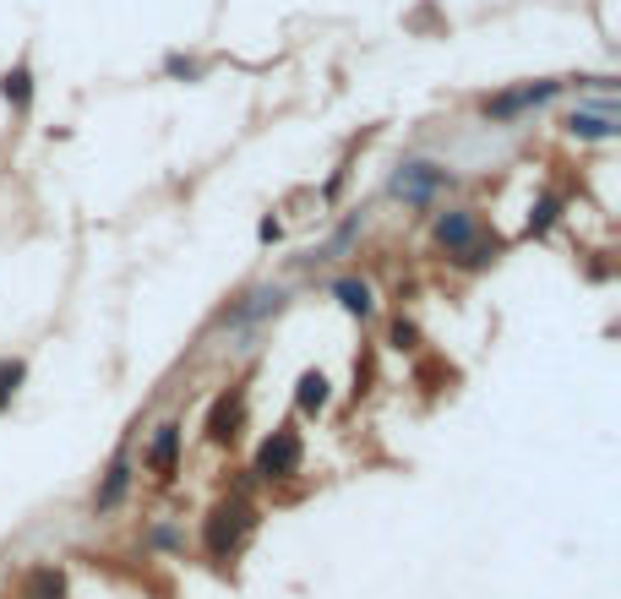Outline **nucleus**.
Listing matches in <instances>:
<instances>
[{
	"label": "nucleus",
	"instance_id": "obj_1",
	"mask_svg": "<svg viewBox=\"0 0 621 599\" xmlns=\"http://www.w3.org/2000/svg\"><path fill=\"white\" fill-rule=\"evenodd\" d=\"M453 185H459V174H453L448 163H437V158H404V163L387 174V196L404 202V207H415V213H431Z\"/></svg>",
	"mask_w": 621,
	"mask_h": 599
},
{
	"label": "nucleus",
	"instance_id": "obj_2",
	"mask_svg": "<svg viewBox=\"0 0 621 599\" xmlns=\"http://www.w3.org/2000/svg\"><path fill=\"white\" fill-rule=\"evenodd\" d=\"M562 93H567V77H540V82H518V88L485 93V99H479V121H485V126H496V132H507V126H518L523 115H534V110L556 104Z\"/></svg>",
	"mask_w": 621,
	"mask_h": 599
},
{
	"label": "nucleus",
	"instance_id": "obj_3",
	"mask_svg": "<svg viewBox=\"0 0 621 599\" xmlns=\"http://www.w3.org/2000/svg\"><path fill=\"white\" fill-rule=\"evenodd\" d=\"M251 529H257V507H251L246 496H229V501H218V507L207 512V523H202V545H207L213 562H229V556L246 545Z\"/></svg>",
	"mask_w": 621,
	"mask_h": 599
},
{
	"label": "nucleus",
	"instance_id": "obj_4",
	"mask_svg": "<svg viewBox=\"0 0 621 599\" xmlns=\"http://www.w3.org/2000/svg\"><path fill=\"white\" fill-rule=\"evenodd\" d=\"M301 468H306V442H301V431H295V426H279V431H268V437H262L257 463H251V474H257V479L284 485V479H295Z\"/></svg>",
	"mask_w": 621,
	"mask_h": 599
},
{
	"label": "nucleus",
	"instance_id": "obj_5",
	"mask_svg": "<svg viewBox=\"0 0 621 599\" xmlns=\"http://www.w3.org/2000/svg\"><path fill=\"white\" fill-rule=\"evenodd\" d=\"M485 235V224H479V207H442L437 218H431V246L453 262L464 246H474Z\"/></svg>",
	"mask_w": 621,
	"mask_h": 599
},
{
	"label": "nucleus",
	"instance_id": "obj_6",
	"mask_svg": "<svg viewBox=\"0 0 621 599\" xmlns=\"http://www.w3.org/2000/svg\"><path fill=\"white\" fill-rule=\"evenodd\" d=\"M567 137H578V143H617V99H600V104H578V110H567Z\"/></svg>",
	"mask_w": 621,
	"mask_h": 599
},
{
	"label": "nucleus",
	"instance_id": "obj_7",
	"mask_svg": "<svg viewBox=\"0 0 621 599\" xmlns=\"http://www.w3.org/2000/svg\"><path fill=\"white\" fill-rule=\"evenodd\" d=\"M240 426H246V393L229 387V393H218L213 409H207V442H213V448H229V442L240 437Z\"/></svg>",
	"mask_w": 621,
	"mask_h": 599
},
{
	"label": "nucleus",
	"instance_id": "obj_8",
	"mask_svg": "<svg viewBox=\"0 0 621 599\" xmlns=\"http://www.w3.org/2000/svg\"><path fill=\"white\" fill-rule=\"evenodd\" d=\"M284 290L279 284H262V290H251V295H240V305H229V310H218V321L224 327H240V321H262V316H273V310H284Z\"/></svg>",
	"mask_w": 621,
	"mask_h": 599
},
{
	"label": "nucleus",
	"instance_id": "obj_9",
	"mask_svg": "<svg viewBox=\"0 0 621 599\" xmlns=\"http://www.w3.org/2000/svg\"><path fill=\"white\" fill-rule=\"evenodd\" d=\"M180 437H185V431H180V420H163V426H158L154 442H148V457H143V463H148V474H158V479H174V468H180Z\"/></svg>",
	"mask_w": 621,
	"mask_h": 599
},
{
	"label": "nucleus",
	"instance_id": "obj_10",
	"mask_svg": "<svg viewBox=\"0 0 621 599\" xmlns=\"http://www.w3.org/2000/svg\"><path fill=\"white\" fill-rule=\"evenodd\" d=\"M132 448L115 452V463H110V474H104V485L93 490V512H115L121 501H126V490H132Z\"/></svg>",
	"mask_w": 621,
	"mask_h": 599
},
{
	"label": "nucleus",
	"instance_id": "obj_11",
	"mask_svg": "<svg viewBox=\"0 0 621 599\" xmlns=\"http://www.w3.org/2000/svg\"><path fill=\"white\" fill-rule=\"evenodd\" d=\"M327 295L338 300V305H343L349 316H360V321H371V316H376V290H371L365 279H354V273L332 279V284H327Z\"/></svg>",
	"mask_w": 621,
	"mask_h": 599
},
{
	"label": "nucleus",
	"instance_id": "obj_12",
	"mask_svg": "<svg viewBox=\"0 0 621 599\" xmlns=\"http://www.w3.org/2000/svg\"><path fill=\"white\" fill-rule=\"evenodd\" d=\"M327 404H332V382H327V371H301V382H295V409L316 420V415H327Z\"/></svg>",
	"mask_w": 621,
	"mask_h": 599
},
{
	"label": "nucleus",
	"instance_id": "obj_13",
	"mask_svg": "<svg viewBox=\"0 0 621 599\" xmlns=\"http://www.w3.org/2000/svg\"><path fill=\"white\" fill-rule=\"evenodd\" d=\"M0 99H5L16 115H27V110H33V66H27V60H16V66L0 77Z\"/></svg>",
	"mask_w": 621,
	"mask_h": 599
},
{
	"label": "nucleus",
	"instance_id": "obj_14",
	"mask_svg": "<svg viewBox=\"0 0 621 599\" xmlns=\"http://www.w3.org/2000/svg\"><path fill=\"white\" fill-rule=\"evenodd\" d=\"M501 251H507V246H501L496 235H479L474 246H464V251L453 257V268H459V273H485V268H490V262H496Z\"/></svg>",
	"mask_w": 621,
	"mask_h": 599
},
{
	"label": "nucleus",
	"instance_id": "obj_15",
	"mask_svg": "<svg viewBox=\"0 0 621 599\" xmlns=\"http://www.w3.org/2000/svg\"><path fill=\"white\" fill-rule=\"evenodd\" d=\"M22 599H66V573L60 567H33L22 578Z\"/></svg>",
	"mask_w": 621,
	"mask_h": 599
},
{
	"label": "nucleus",
	"instance_id": "obj_16",
	"mask_svg": "<svg viewBox=\"0 0 621 599\" xmlns=\"http://www.w3.org/2000/svg\"><path fill=\"white\" fill-rule=\"evenodd\" d=\"M562 191H540V202L529 207V240H540V235H551L556 229V218H562Z\"/></svg>",
	"mask_w": 621,
	"mask_h": 599
},
{
	"label": "nucleus",
	"instance_id": "obj_17",
	"mask_svg": "<svg viewBox=\"0 0 621 599\" xmlns=\"http://www.w3.org/2000/svg\"><path fill=\"white\" fill-rule=\"evenodd\" d=\"M360 229H365V213H354V218H343V229H338V235H332V240H327L321 251H310L306 262H332V257H343V251H349V246L360 240Z\"/></svg>",
	"mask_w": 621,
	"mask_h": 599
},
{
	"label": "nucleus",
	"instance_id": "obj_18",
	"mask_svg": "<svg viewBox=\"0 0 621 599\" xmlns=\"http://www.w3.org/2000/svg\"><path fill=\"white\" fill-rule=\"evenodd\" d=\"M22 382H27V360H0V409H11V398L22 393Z\"/></svg>",
	"mask_w": 621,
	"mask_h": 599
},
{
	"label": "nucleus",
	"instance_id": "obj_19",
	"mask_svg": "<svg viewBox=\"0 0 621 599\" xmlns=\"http://www.w3.org/2000/svg\"><path fill=\"white\" fill-rule=\"evenodd\" d=\"M163 77H174V82H202V60H191V55H163Z\"/></svg>",
	"mask_w": 621,
	"mask_h": 599
},
{
	"label": "nucleus",
	"instance_id": "obj_20",
	"mask_svg": "<svg viewBox=\"0 0 621 599\" xmlns=\"http://www.w3.org/2000/svg\"><path fill=\"white\" fill-rule=\"evenodd\" d=\"M387 343H393V349H415V343H420V327H415V321H404V316H398V321H393V327H387Z\"/></svg>",
	"mask_w": 621,
	"mask_h": 599
},
{
	"label": "nucleus",
	"instance_id": "obj_21",
	"mask_svg": "<svg viewBox=\"0 0 621 599\" xmlns=\"http://www.w3.org/2000/svg\"><path fill=\"white\" fill-rule=\"evenodd\" d=\"M279 235H284V224H279V218H273V213H268V218H262V224H257V240H262V246H273V240H279Z\"/></svg>",
	"mask_w": 621,
	"mask_h": 599
}]
</instances>
